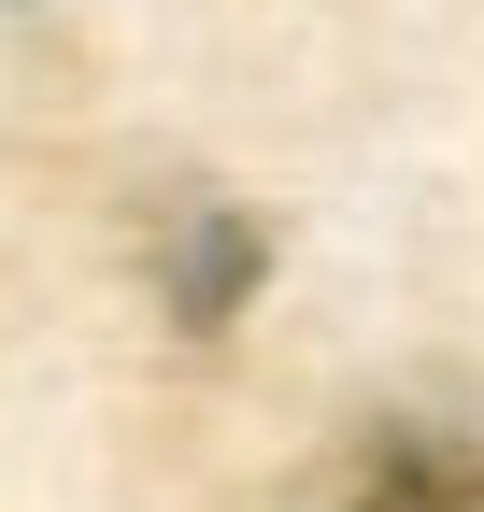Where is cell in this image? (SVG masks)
<instances>
[{"label": "cell", "mask_w": 484, "mask_h": 512, "mask_svg": "<svg viewBox=\"0 0 484 512\" xmlns=\"http://www.w3.org/2000/svg\"><path fill=\"white\" fill-rule=\"evenodd\" d=\"M257 271H271V242H257V214H228V200L171 214V242H157V299H171V328H228V313L257 299Z\"/></svg>", "instance_id": "1"}, {"label": "cell", "mask_w": 484, "mask_h": 512, "mask_svg": "<svg viewBox=\"0 0 484 512\" xmlns=\"http://www.w3.org/2000/svg\"><path fill=\"white\" fill-rule=\"evenodd\" d=\"M342 512H484V456L456 427H371L342 470Z\"/></svg>", "instance_id": "2"}]
</instances>
